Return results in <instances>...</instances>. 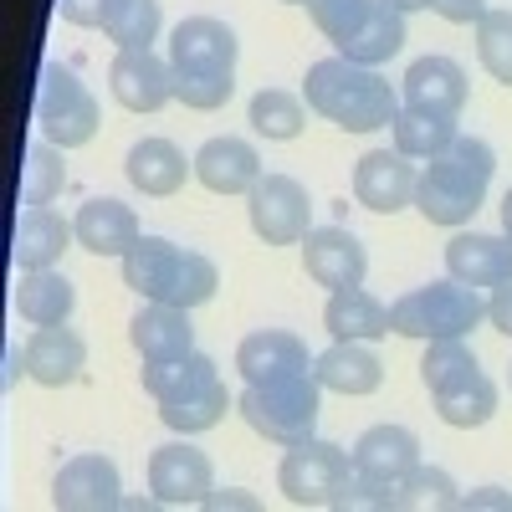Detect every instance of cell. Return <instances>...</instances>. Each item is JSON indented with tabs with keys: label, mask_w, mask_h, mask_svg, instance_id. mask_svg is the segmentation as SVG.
<instances>
[{
	"label": "cell",
	"mask_w": 512,
	"mask_h": 512,
	"mask_svg": "<svg viewBox=\"0 0 512 512\" xmlns=\"http://www.w3.org/2000/svg\"><path fill=\"white\" fill-rule=\"evenodd\" d=\"M303 98H308L313 113L338 123L344 134H374V128H390L395 113L405 108L390 77H379V67H359L349 57L313 62L308 77H303Z\"/></svg>",
	"instance_id": "1"
},
{
	"label": "cell",
	"mask_w": 512,
	"mask_h": 512,
	"mask_svg": "<svg viewBox=\"0 0 512 512\" xmlns=\"http://www.w3.org/2000/svg\"><path fill=\"white\" fill-rule=\"evenodd\" d=\"M492 169H497V154L487 139H472L461 134L446 154L425 159L420 180H415V210L431 226H451L461 231L466 221L482 210L487 200V185H492Z\"/></svg>",
	"instance_id": "2"
},
{
	"label": "cell",
	"mask_w": 512,
	"mask_h": 512,
	"mask_svg": "<svg viewBox=\"0 0 512 512\" xmlns=\"http://www.w3.org/2000/svg\"><path fill=\"white\" fill-rule=\"evenodd\" d=\"M241 420L272 446H297L318 436V410H323V384L318 374H292V379H267L246 384L236 395Z\"/></svg>",
	"instance_id": "3"
},
{
	"label": "cell",
	"mask_w": 512,
	"mask_h": 512,
	"mask_svg": "<svg viewBox=\"0 0 512 512\" xmlns=\"http://www.w3.org/2000/svg\"><path fill=\"white\" fill-rule=\"evenodd\" d=\"M482 318H487L482 292L456 282V277L415 287V292L390 303V328L405 333V338H425V344H431V338H466Z\"/></svg>",
	"instance_id": "4"
},
{
	"label": "cell",
	"mask_w": 512,
	"mask_h": 512,
	"mask_svg": "<svg viewBox=\"0 0 512 512\" xmlns=\"http://www.w3.org/2000/svg\"><path fill=\"white\" fill-rule=\"evenodd\" d=\"M98 123H103V113H98V98L88 93V82L62 62L41 67V77H36V128H41V139L57 144V149H82V144H93Z\"/></svg>",
	"instance_id": "5"
},
{
	"label": "cell",
	"mask_w": 512,
	"mask_h": 512,
	"mask_svg": "<svg viewBox=\"0 0 512 512\" xmlns=\"http://www.w3.org/2000/svg\"><path fill=\"white\" fill-rule=\"evenodd\" d=\"M277 487L292 507H344L354 487V456L333 441H297L277 466Z\"/></svg>",
	"instance_id": "6"
},
{
	"label": "cell",
	"mask_w": 512,
	"mask_h": 512,
	"mask_svg": "<svg viewBox=\"0 0 512 512\" xmlns=\"http://www.w3.org/2000/svg\"><path fill=\"white\" fill-rule=\"evenodd\" d=\"M246 216H251V231L267 246H297L313 231V200H308L303 180L262 175L246 195Z\"/></svg>",
	"instance_id": "7"
},
{
	"label": "cell",
	"mask_w": 512,
	"mask_h": 512,
	"mask_svg": "<svg viewBox=\"0 0 512 512\" xmlns=\"http://www.w3.org/2000/svg\"><path fill=\"white\" fill-rule=\"evenodd\" d=\"M149 492L159 507H200L216 492V466L190 441H164L149 456Z\"/></svg>",
	"instance_id": "8"
},
{
	"label": "cell",
	"mask_w": 512,
	"mask_h": 512,
	"mask_svg": "<svg viewBox=\"0 0 512 512\" xmlns=\"http://www.w3.org/2000/svg\"><path fill=\"white\" fill-rule=\"evenodd\" d=\"M241 41L216 16H185L169 31V67L175 72H236Z\"/></svg>",
	"instance_id": "9"
},
{
	"label": "cell",
	"mask_w": 512,
	"mask_h": 512,
	"mask_svg": "<svg viewBox=\"0 0 512 512\" xmlns=\"http://www.w3.org/2000/svg\"><path fill=\"white\" fill-rule=\"evenodd\" d=\"M108 88H113L118 108H128V113H159L175 98V67L154 47L149 52H118L108 67Z\"/></svg>",
	"instance_id": "10"
},
{
	"label": "cell",
	"mask_w": 512,
	"mask_h": 512,
	"mask_svg": "<svg viewBox=\"0 0 512 512\" xmlns=\"http://www.w3.org/2000/svg\"><path fill=\"white\" fill-rule=\"evenodd\" d=\"M415 180H420V169L400 149H369L354 164V195L374 216H395V210L415 205Z\"/></svg>",
	"instance_id": "11"
},
{
	"label": "cell",
	"mask_w": 512,
	"mask_h": 512,
	"mask_svg": "<svg viewBox=\"0 0 512 512\" xmlns=\"http://www.w3.org/2000/svg\"><path fill=\"white\" fill-rule=\"evenodd\" d=\"M123 502V477L118 466L98 451H82L72 461H62V472L52 482V507L62 512H103Z\"/></svg>",
	"instance_id": "12"
},
{
	"label": "cell",
	"mask_w": 512,
	"mask_h": 512,
	"mask_svg": "<svg viewBox=\"0 0 512 512\" xmlns=\"http://www.w3.org/2000/svg\"><path fill=\"white\" fill-rule=\"evenodd\" d=\"M354 477L359 482H384V487H405L410 472L420 466V441L405 425H369L354 441Z\"/></svg>",
	"instance_id": "13"
},
{
	"label": "cell",
	"mask_w": 512,
	"mask_h": 512,
	"mask_svg": "<svg viewBox=\"0 0 512 512\" xmlns=\"http://www.w3.org/2000/svg\"><path fill=\"white\" fill-rule=\"evenodd\" d=\"M303 267L318 287L338 292V287H364V272H369V256H364V241L344 226H313L303 236Z\"/></svg>",
	"instance_id": "14"
},
{
	"label": "cell",
	"mask_w": 512,
	"mask_h": 512,
	"mask_svg": "<svg viewBox=\"0 0 512 512\" xmlns=\"http://www.w3.org/2000/svg\"><path fill=\"white\" fill-rule=\"evenodd\" d=\"M236 369L246 384H267V379H292V374H313V354L297 333L282 328H262L246 333L236 349Z\"/></svg>",
	"instance_id": "15"
},
{
	"label": "cell",
	"mask_w": 512,
	"mask_h": 512,
	"mask_svg": "<svg viewBox=\"0 0 512 512\" xmlns=\"http://www.w3.org/2000/svg\"><path fill=\"white\" fill-rule=\"evenodd\" d=\"M400 103L415 113H441L456 118L466 108V67L451 57H420L410 62L405 82H400Z\"/></svg>",
	"instance_id": "16"
},
{
	"label": "cell",
	"mask_w": 512,
	"mask_h": 512,
	"mask_svg": "<svg viewBox=\"0 0 512 512\" xmlns=\"http://www.w3.org/2000/svg\"><path fill=\"white\" fill-rule=\"evenodd\" d=\"M446 272L466 287H502L512 282V241L482 236V231H456L446 241Z\"/></svg>",
	"instance_id": "17"
},
{
	"label": "cell",
	"mask_w": 512,
	"mask_h": 512,
	"mask_svg": "<svg viewBox=\"0 0 512 512\" xmlns=\"http://www.w3.org/2000/svg\"><path fill=\"white\" fill-rule=\"evenodd\" d=\"M128 344L144 364H159V359H180L195 349V328H190V308H175V303H144L128 323Z\"/></svg>",
	"instance_id": "18"
},
{
	"label": "cell",
	"mask_w": 512,
	"mask_h": 512,
	"mask_svg": "<svg viewBox=\"0 0 512 512\" xmlns=\"http://www.w3.org/2000/svg\"><path fill=\"white\" fill-rule=\"evenodd\" d=\"M313 374L333 395H374L384 384V359L369 344H359V338H333L313 359Z\"/></svg>",
	"instance_id": "19"
},
{
	"label": "cell",
	"mask_w": 512,
	"mask_h": 512,
	"mask_svg": "<svg viewBox=\"0 0 512 512\" xmlns=\"http://www.w3.org/2000/svg\"><path fill=\"white\" fill-rule=\"evenodd\" d=\"M195 180L210 195H251V185L262 180V154H256L246 139H210L195 154Z\"/></svg>",
	"instance_id": "20"
},
{
	"label": "cell",
	"mask_w": 512,
	"mask_h": 512,
	"mask_svg": "<svg viewBox=\"0 0 512 512\" xmlns=\"http://www.w3.org/2000/svg\"><path fill=\"white\" fill-rule=\"evenodd\" d=\"M82 369H88V344L67 328V323H52V328H36L26 338V374L47 390H62L72 384Z\"/></svg>",
	"instance_id": "21"
},
{
	"label": "cell",
	"mask_w": 512,
	"mask_h": 512,
	"mask_svg": "<svg viewBox=\"0 0 512 512\" xmlns=\"http://www.w3.org/2000/svg\"><path fill=\"white\" fill-rule=\"evenodd\" d=\"M72 231H77V246H88L93 256H118V262H123V256L134 251V241L144 236L134 210H128L123 200H108V195L82 205L77 221H72Z\"/></svg>",
	"instance_id": "22"
},
{
	"label": "cell",
	"mask_w": 512,
	"mask_h": 512,
	"mask_svg": "<svg viewBox=\"0 0 512 512\" xmlns=\"http://www.w3.org/2000/svg\"><path fill=\"white\" fill-rule=\"evenodd\" d=\"M139 379H144V390H149L159 405H185V400L205 395L210 384H221V369H216V359H210V354L190 349V354H180V359L144 364Z\"/></svg>",
	"instance_id": "23"
},
{
	"label": "cell",
	"mask_w": 512,
	"mask_h": 512,
	"mask_svg": "<svg viewBox=\"0 0 512 512\" xmlns=\"http://www.w3.org/2000/svg\"><path fill=\"white\" fill-rule=\"evenodd\" d=\"M123 169H128V180H134V190H144V195H175L195 175V159H185V149L169 144V139H139L134 149H128Z\"/></svg>",
	"instance_id": "24"
},
{
	"label": "cell",
	"mask_w": 512,
	"mask_h": 512,
	"mask_svg": "<svg viewBox=\"0 0 512 512\" xmlns=\"http://www.w3.org/2000/svg\"><path fill=\"white\" fill-rule=\"evenodd\" d=\"M77 231L57 216V210L47 205H26L21 210V221H16V267L21 272H41V267H57L62 262V251Z\"/></svg>",
	"instance_id": "25"
},
{
	"label": "cell",
	"mask_w": 512,
	"mask_h": 512,
	"mask_svg": "<svg viewBox=\"0 0 512 512\" xmlns=\"http://www.w3.org/2000/svg\"><path fill=\"white\" fill-rule=\"evenodd\" d=\"M180 262H185V246L164 241V236H139L134 251L123 256V282L134 287L144 303H164L169 282H175V272H180Z\"/></svg>",
	"instance_id": "26"
},
{
	"label": "cell",
	"mask_w": 512,
	"mask_h": 512,
	"mask_svg": "<svg viewBox=\"0 0 512 512\" xmlns=\"http://www.w3.org/2000/svg\"><path fill=\"white\" fill-rule=\"evenodd\" d=\"M323 328L333 338H359V344H374V338L390 333V308H384L374 292H364V287H338V292H328Z\"/></svg>",
	"instance_id": "27"
},
{
	"label": "cell",
	"mask_w": 512,
	"mask_h": 512,
	"mask_svg": "<svg viewBox=\"0 0 512 512\" xmlns=\"http://www.w3.org/2000/svg\"><path fill=\"white\" fill-rule=\"evenodd\" d=\"M77 308V287L57 272V267H41V272H26L21 287H16V313L31 323V328H52V323H67Z\"/></svg>",
	"instance_id": "28"
},
{
	"label": "cell",
	"mask_w": 512,
	"mask_h": 512,
	"mask_svg": "<svg viewBox=\"0 0 512 512\" xmlns=\"http://www.w3.org/2000/svg\"><path fill=\"white\" fill-rule=\"evenodd\" d=\"M400 47H405V16L390 11V6L379 0L374 16H369L349 41H338V57H349V62H359V67H384L390 57H400Z\"/></svg>",
	"instance_id": "29"
},
{
	"label": "cell",
	"mask_w": 512,
	"mask_h": 512,
	"mask_svg": "<svg viewBox=\"0 0 512 512\" xmlns=\"http://www.w3.org/2000/svg\"><path fill=\"white\" fill-rule=\"evenodd\" d=\"M390 134H395V149L405 154V159H436V154H446L456 139H461V128H456V118H441V113H415V108H400L395 113V123H390Z\"/></svg>",
	"instance_id": "30"
},
{
	"label": "cell",
	"mask_w": 512,
	"mask_h": 512,
	"mask_svg": "<svg viewBox=\"0 0 512 512\" xmlns=\"http://www.w3.org/2000/svg\"><path fill=\"white\" fill-rule=\"evenodd\" d=\"M431 400H436V415L446 425H456V431H477V425H487L497 415V384L487 374H472V379L451 384V390H441Z\"/></svg>",
	"instance_id": "31"
},
{
	"label": "cell",
	"mask_w": 512,
	"mask_h": 512,
	"mask_svg": "<svg viewBox=\"0 0 512 512\" xmlns=\"http://www.w3.org/2000/svg\"><path fill=\"white\" fill-rule=\"evenodd\" d=\"M159 26H164L159 0H113L103 16V31L118 52H149L159 41Z\"/></svg>",
	"instance_id": "32"
},
{
	"label": "cell",
	"mask_w": 512,
	"mask_h": 512,
	"mask_svg": "<svg viewBox=\"0 0 512 512\" xmlns=\"http://www.w3.org/2000/svg\"><path fill=\"white\" fill-rule=\"evenodd\" d=\"M246 123H251L262 139H272V144H287V139H297V134H303L308 108H303V98H297V93L262 88V93L251 98V108H246Z\"/></svg>",
	"instance_id": "33"
},
{
	"label": "cell",
	"mask_w": 512,
	"mask_h": 512,
	"mask_svg": "<svg viewBox=\"0 0 512 512\" xmlns=\"http://www.w3.org/2000/svg\"><path fill=\"white\" fill-rule=\"evenodd\" d=\"M472 374H482V364H477V354H472L466 338H431V344H425L420 379H425V390H431V395L451 390V384L472 379Z\"/></svg>",
	"instance_id": "34"
},
{
	"label": "cell",
	"mask_w": 512,
	"mask_h": 512,
	"mask_svg": "<svg viewBox=\"0 0 512 512\" xmlns=\"http://www.w3.org/2000/svg\"><path fill=\"white\" fill-rule=\"evenodd\" d=\"M226 410H236L231 390H226V384H210L205 395H195L185 405H159V420L175 436H200V431H216V425L226 420Z\"/></svg>",
	"instance_id": "35"
},
{
	"label": "cell",
	"mask_w": 512,
	"mask_h": 512,
	"mask_svg": "<svg viewBox=\"0 0 512 512\" xmlns=\"http://www.w3.org/2000/svg\"><path fill=\"white\" fill-rule=\"evenodd\" d=\"M67 185V164L57 144H31L21 164V205H52Z\"/></svg>",
	"instance_id": "36"
},
{
	"label": "cell",
	"mask_w": 512,
	"mask_h": 512,
	"mask_svg": "<svg viewBox=\"0 0 512 512\" xmlns=\"http://www.w3.org/2000/svg\"><path fill=\"white\" fill-rule=\"evenodd\" d=\"M216 287H221L216 262H210V256H200V251H185V262H180L175 282H169V297H164V303H175V308H200V303H210V297H216Z\"/></svg>",
	"instance_id": "37"
},
{
	"label": "cell",
	"mask_w": 512,
	"mask_h": 512,
	"mask_svg": "<svg viewBox=\"0 0 512 512\" xmlns=\"http://www.w3.org/2000/svg\"><path fill=\"white\" fill-rule=\"evenodd\" d=\"M477 57L497 82L512 88V11H487L477 21Z\"/></svg>",
	"instance_id": "38"
},
{
	"label": "cell",
	"mask_w": 512,
	"mask_h": 512,
	"mask_svg": "<svg viewBox=\"0 0 512 512\" xmlns=\"http://www.w3.org/2000/svg\"><path fill=\"white\" fill-rule=\"evenodd\" d=\"M236 93V72H175V98L195 113H216Z\"/></svg>",
	"instance_id": "39"
},
{
	"label": "cell",
	"mask_w": 512,
	"mask_h": 512,
	"mask_svg": "<svg viewBox=\"0 0 512 512\" xmlns=\"http://www.w3.org/2000/svg\"><path fill=\"white\" fill-rule=\"evenodd\" d=\"M374 6H379V0H308V16H313V26L338 47V41H349V36L374 16Z\"/></svg>",
	"instance_id": "40"
},
{
	"label": "cell",
	"mask_w": 512,
	"mask_h": 512,
	"mask_svg": "<svg viewBox=\"0 0 512 512\" xmlns=\"http://www.w3.org/2000/svg\"><path fill=\"white\" fill-rule=\"evenodd\" d=\"M405 507H436V512H446V507H461V487L441 472V466H415L410 472V482H405Z\"/></svg>",
	"instance_id": "41"
},
{
	"label": "cell",
	"mask_w": 512,
	"mask_h": 512,
	"mask_svg": "<svg viewBox=\"0 0 512 512\" xmlns=\"http://www.w3.org/2000/svg\"><path fill=\"white\" fill-rule=\"evenodd\" d=\"M431 11L446 16V21H456V26H477L492 6H487V0H431Z\"/></svg>",
	"instance_id": "42"
},
{
	"label": "cell",
	"mask_w": 512,
	"mask_h": 512,
	"mask_svg": "<svg viewBox=\"0 0 512 512\" xmlns=\"http://www.w3.org/2000/svg\"><path fill=\"white\" fill-rule=\"evenodd\" d=\"M108 6H113V0H57L62 21H72V26H103Z\"/></svg>",
	"instance_id": "43"
},
{
	"label": "cell",
	"mask_w": 512,
	"mask_h": 512,
	"mask_svg": "<svg viewBox=\"0 0 512 512\" xmlns=\"http://www.w3.org/2000/svg\"><path fill=\"white\" fill-rule=\"evenodd\" d=\"M487 323H492L497 333H507V338H512V282L492 287V297H487Z\"/></svg>",
	"instance_id": "44"
},
{
	"label": "cell",
	"mask_w": 512,
	"mask_h": 512,
	"mask_svg": "<svg viewBox=\"0 0 512 512\" xmlns=\"http://www.w3.org/2000/svg\"><path fill=\"white\" fill-rule=\"evenodd\" d=\"M461 507H466V512H477V507H512V492H502V487H482V492H466Z\"/></svg>",
	"instance_id": "45"
},
{
	"label": "cell",
	"mask_w": 512,
	"mask_h": 512,
	"mask_svg": "<svg viewBox=\"0 0 512 512\" xmlns=\"http://www.w3.org/2000/svg\"><path fill=\"white\" fill-rule=\"evenodd\" d=\"M200 507H216V512H226V507H256V497H246V492H210Z\"/></svg>",
	"instance_id": "46"
},
{
	"label": "cell",
	"mask_w": 512,
	"mask_h": 512,
	"mask_svg": "<svg viewBox=\"0 0 512 512\" xmlns=\"http://www.w3.org/2000/svg\"><path fill=\"white\" fill-rule=\"evenodd\" d=\"M16 374H26V349H6V384H16Z\"/></svg>",
	"instance_id": "47"
},
{
	"label": "cell",
	"mask_w": 512,
	"mask_h": 512,
	"mask_svg": "<svg viewBox=\"0 0 512 512\" xmlns=\"http://www.w3.org/2000/svg\"><path fill=\"white\" fill-rule=\"evenodd\" d=\"M384 6H390V11H400V16H410V11H425L431 0H384Z\"/></svg>",
	"instance_id": "48"
},
{
	"label": "cell",
	"mask_w": 512,
	"mask_h": 512,
	"mask_svg": "<svg viewBox=\"0 0 512 512\" xmlns=\"http://www.w3.org/2000/svg\"><path fill=\"white\" fill-rule=\"evenodd\" d=\"M502 236H507V241H512V190H507V195H502Z\"/></svg>",
	"instance_id": "49"
},
{
	"label": "cell",
	"mask_w": 512,
	"mask_h": 512,
	"mask_svg": "<svg viewBox=\"0 0 512 512\" xmlns=\"http://www.w3.org/2000/svg\"><path fill=\"white\" fill-rule=\"evenodd\" d=\"M507 379H512V364H507Z\"/></svg>",
	"instance_id": "50"
}]
</instances>
